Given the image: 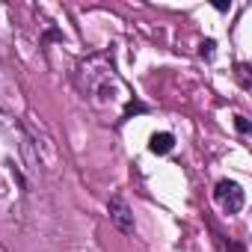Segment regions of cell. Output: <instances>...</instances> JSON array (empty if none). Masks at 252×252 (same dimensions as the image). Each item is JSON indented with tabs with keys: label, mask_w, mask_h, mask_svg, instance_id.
I'll return each instance as SVG.
<instances>
[{
	"label": "cell",
	"mask_w": 252,
	"mask_h": 252,
	"mask_svg": "<svg viewBox=\"0 0 252 252\" xmlns=\"http://www.w3.org/2000/svg\"><path fill=\"white\" fill-rule=\"evenodd\" d=\"M107 214H110V222L116 225V231H122V234H134L137 222H134V214H131L128 202H125L122 196H113V199L107 202Z\"/></svg>",
	"instance_id": "3"
},
{
	"label": "cell",
	"mask_w": 252,
	"mask_h": 252,
	"mask_svg": "<svg viewBox=\"0 0 252 252\" xmlns=\"http://www.w3.org/2000/svg\"><path fill=\"white\" fill-rule=\"evenodd\" d=\"M237 77H240L243 89H249V65H246V63H240V65H237Z\"/></svg>",
	"instance_id": "6"
},
{
	"label": "cell",
	"mask_w": 252,
	"mask_h": 252,
	"mask_svg": "<svg viewBox=\"0 0 252 252\" xmlns=\"http://www.w3.org/2000/svg\"><path fill=\"white\" fill-rule=\"evenodd\" d=\"M214 39H208V42H202V57H214Z\"/></svg>",
	"instance_id": "7"
},
{
	"label": "cell",
	"mask_w": 252,
	"mask_h": 252,
	"mask_svg": "<svg viewBox=\"0 0 252 252\" xmlns=\"http://www.w3.org/2000/svg\"><path fill=\"white\" fill-rule=\"evenodd\" d=\"M214 199L220 202V208H222L225 214H237V211L243 208V202H246V193H243V187H240L237 181L222 178V181H217V187H214Z\"/></svg>",
	"instance_id": "2"
},
{
	"label": "cell",
	"mask_w": 252,
	"mask_h": 252,
	"mask_svg": "<svg viewBox=\"0 0 252 252\" xmlns=\"http://www.w3.org/2000/svg\"><path fill=\"white\" fill-rule=\"evenodd\" d=\"M234 128H237L240 134H249V131H252V125H249L246 116H234Z\"/></svg>",
	"instance_id": "5"
},
{
	"label": "cell",
	"mask_w": 252,
	"mask_h": 252,
	"mask_svg": "<svg viewBox=\"0 0 252 252\" xmlns=\"http://www.w3.org/2000/svg\"><path fill=\"white\" fill-rule=\"evenodd\" d=\"M77 83H80L83 95H89L92 107L101 113H119V107L128 101V92H125L122 80L116 77L113 65L104 57H92L89 63H83Z\"/></svg>",
	"instance_id": "1"
},
{
	"label": "cell",
	"mask_w": 252,
	"mask_h": 252,
	"mask_svg": "<svg viewBox=\"0 0 252 252\" xmlns=\"http://www.w3.org/2000/svg\"><path fill=\"white\" fill-rule=\"evenodd\" d=\"M172 146H175V137H172L169 131L152 134V140H149V152H152V155H169Z\"/></svg>",
	"instance_id": "4"
}]
</instances>
